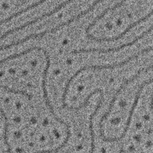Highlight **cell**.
<instances>
[{
	"mask_svg": "<svg viewBox=\"0 0 153 153\" xmlns=\"http://www.w3.org/2000/svg\"><path fill=\"white\" fill-rule=\"evenodd\" d=\"M43 48L42 47H37V46H35V47H30L22 52H20V53H15V54H11V55H10L1 60H0V65L5 63V62H8V61H10V60H14V59H17V58H19L20 57H22L28 53H30V52L33 51H35V50H37V51H42Z\"/></svg>",
	"mask_w": 153,
	"mask_h": 153,
	"instance_id": "cell-6",
	"label": "cell"
},
{
	"mask_svg": "<svg viewBox=\"0 0 153 153\" xmlns=\"http://www.w3.org/2000/svg\"><path fill=\"white\" fill-rule=\"evenodd\" d=\"M138 57L137 56L134 54L131 56H130L129 57H128L127 59H126V60L118 62V63H113V64H111V65H87V66H84L81 68H79V69H78L75 73L74 74H73L70 78L68 80V81L66 82L65 88H64V90L62 96V108L65 109L67 107V103H66V96L68 95V91L69 90L70 86L71 83L74 81V80L79 75V74H80L81 73H82L84 71H90V70H103V69H112L116 68H120L121 67L126 64H127L128 63H129L130 62H131V60L137 59Z\"/></svg>",
	"mask_w": 153,
	"mask_h": 153,
	"instance_id": "cell-1",
	"label": "cell"
},
{
	"mask_svg": "<svg viewBox=\"0 0 153 153\" xmlns=\"http://www.w3.org/2000/svg\"><path fill=\"white\" fill-rule=\"evenodd\" d=\"M42 51L43 52V54H44V55L45 57V60H46V65H45V67L43 71L42 80V91H43V97L44 99V102H45V103L47 107L48 108L50 113L53 115L54 120L56 121H57L58 123H59L60 124L65 126V127L66 128V127H68L69 126V125L66 122H65L62 119H61L60 117H59L55 114L53 106H52V105L49 100V98H48V91H47L46 86H47V81L48 70H49V68L50 66V55H49L48 53L47 52V51L46 50H45L44 48H42Z\"/></svg>",
	"mask_w": 153,
	"mask_h": 153,
	"instance_id": "cell-2",
	"label": "cell"
},
{
	"mask_svg": "<svg viewBox=\"0 0 153 153\" xmlns=\"http://www.w3.org/2000/svg\"><path fill=\"white\" fill-rule=\"evenodd\" d=\"M46 1H47V0H39V1H37L36 2H35V3H33V4H32L29 5V6H27V7H26V8H23V9H22V10H19V11H17V12H16V13H13V14H11V15H10V16H8V17L1 20H0V25H3V24H5V23H7V22L11 21V20H13V19H14V18H16V17H17V16H20V15H21V14H24L25 13L28 11L29 10H32V9H33V8H34L38 7V5H41V4H43V3L45 2Z\"/></svg>",
	"mask_w": 153,
	"mask_h": 153,
	"instance_id": "cell-4",
	"label": "cell"
},
{
	"mask_svg": "<svg viewBox=\"0 0 153 153\" xmlns=\"http://www.w3.org/2000/svg\"><path fill=\"white\" fill-rule=\"evenodd\" d=\"M0 89H2V90H5V91H7L10 93H13V94H22L23 96L27 97L29 99H30L32 98V95L30 94L27 93V92L24 91L23 90H15L13 88H11L7 86L2 85H0Z\"/></svg>",
	"mask_w": 153,
	"mask_h": 153,
	"instance_id": "cell-9",
	"label": "cell"
},
{
	"mask_svg": "<svg viewBox=\"0 0 153 153\" xmlns=\"http://www.w3.org/2000/svg\"><path fill=\"white\" fill-rule=\"evenodd\" d=\"M102 90L100 89V88H97L94 90L93 91H91L90 93L88 94V95L86 97V98L85 99V100H84V102L81 103L79 106H76V107H73V106H70V107H66V108L68 110H71V111H79L81 109H82L83 108H85V106H87V105L88 104V102L90 100V99L96 94H99Z\"/></svg>",
	"mask_w": 153,
	"mask_h": 153,
	"instance_id": "cell-8",
	"label": "cell"
},
{
	"mask_svg": "<svg viewBox=\"0 0 153 153\" xmlns=\"http://www.w3.org/2000/svg\"><path fill=\"white\" fill-rule=\"evenodd\" d=\"M54 30V27H53V28H51L50 29L45 30L44 31H42V32H39V33H32V34H30L29 35L26 36L25 38H23L22 39L18 40L17 41L12 42L8 44L1 45V46H0V51H1L2 50H7V49H8V48H11L13 47H14V46H17V45L22 44L23 43H25V42H27V41H29V40H30L31 39H36V38H39V37H42V36H44V35H45L47 33L55 32V31Z\"/></svg>",
	"mask_w": 153,
	"mask_h": 153,
	"instance_id": "cell-3",
	"label": "cell"
},
{
	"mask_svg": "<svg viewBox=\"0 0 153 153\" xmlns=\"http://www.w3.org/2000/svg\"><path fill=\"white\" fill-rule=\"evenodd\" d=\"M71 136V128L66 129V136L63 142L59 145L57 147H56L54 149H47V150H40L35 152L34 153H57L59 152L62 149H63L68 143V141L69 140V139Z\"/></svg>",
	"mask_w": 153,
	"mask_h": 153,
	"instance_id": "cell-7",
	"label": "cell"
},
{
	"mask_svg": "<svg viewBox=\"0 0 153 153\" xmlns=\"http://www.w3.org/2000/svg\"><path fill=\"white\" fill-rule=\"evenodd\" d=\"M104 0H95L93 3L92 4V5L88 7V8H87V10H84L83 11L81 12L80 13H79L78 14H77L76 16L73 17L72 18L69 19L68 21H66V22H62L60 23V25H61V26L63 27H65V26H68L69 25H70L71 23H73L75 21H76L78 20H79L80 18H81L82 17L85 16L86 14H87L88 13H89L90 12H91V11L93 10V9L94 8V7L99 4L100 3V2L103 1Z\"/></svg>",
	"mask_w": 153,
	"mask_h": 153,
	"instance_id": "cell-5",
	"label": "cell"
}]
</instances>
